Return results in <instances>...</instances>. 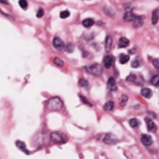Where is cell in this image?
<instances>
[{
    "instance_id": "e0dca14e",
    "label": "cell",
    "mask_w": 159,
    "mask_h": 159,
    "mask_svg": "<svg viewBox=\"0 0 159 159\" xmlns=\"http://www.w3.org/2000/svg\"><path fill=\"white\" fill-rule=\"evenodd\" d=\"M114 102H112V101L107 102L103 105V109H104L105 111H107V112L113 111V110H114Z\"/></svg>"
},
{
    "instance_id": "7402d4cb",
    "label": "cell",
    "mask_w": 159,
    "mask_h": 159,
    "mask_svg": "<svg viewBox=\"0 0 159 159\" xmlns=\"http://www.w3.org/2000/svg\"><path fill=\"white\" fill-rule=\"evenodd\" d=\"M151 84L155 87H159V75L153 76L151 79Z\"/></svg>"
},
{
    "instance_id": "5b68a950",
    "label": "cell",
    "mask_w": 159,
    "mask_h": 159,
    "mask_svg": "<svg viewBox=\"0 0 159 159\" xmlns=\"http://www.w3.org/2000/svg\"><path fill=\"white\" fill-rule=\"evenodd\" d=\"M135 16L132 12V8H125V14H124V21H133Z\"/></svg>"
},
{
    "instance_id": "2e32d148",
    "label": "cell",
    "mask_w": 159,
    "mask_h": 159,
    "mask_svg": "<svg viewBox=\"0 0 159 159\" xmlns=\"http://www.w3.org/2000/svg\"><path fill=\"white\" fill-rule=\"evenodd\" d=\"M112 44H113V39H112V37L110 35H108L106 37V39H105V50L107 52H109L111 50V48H112Z\"/></svg>"
},
{
    "instance_id": "d4e9b609",
    "label": "cell",
    "mask_w": 159,
    "mask_h": 159,
    "mask_svg": "<svg viewBox=\"0 0 159 159\" xmlns=\"http://www.w3.org/2000/svg\"><path fill=\"white\" fill-rule=\"evenodd\" d=\"M128 96L123 95V96L121 97V99H120V105H121L122 107L125 106L126 104H127V102H128Z\"/></svg>"
},
{
    "instance_id": "4dcf8cb0",
    "label": "cell",
    "mask_w": 159,
    "mask_h": 159,
    "mask_svg": "<svg viewBox=\"0 0 159 159\" xmlns=\"http://www.w3.org/2000/svg\"><path fill=\"white\" fill-rule=\"evenodd\" d=\"M79 97H80V99H81V101L82 102H83L84 103H86L87 104V105H89V106H92V104L89 102V101H87V99L84 97V96H82V95H79Z\"/></svg>"
},
{
    "instance_id": "52a82bcc",
    "label": "cell",
    "mask_w": 159,
    "mask_h": 159,
    "mask_svg": "<svg viewBox=\"0 0 159 159\" xmlns=\"http://www.w3.org/2000/svg\"><path fill=\"white\" fill-rule=\"evenodd\" d=\"M114 56H112V55L105 56V57H104V59H103V65H104V67H105L106 69H110L112 67L113 63H114Z\"/></svg>"
},
{
    "instance_id": "ffe728a7",
    "label": "cell",
    "mask_w": 159,
    "mask_h": 159,
    "mask_svg": "<svg viewBox=\"0 0 159 159\" xmlns=\"http://www.w3.org/2000/svg\"><path fill=\"white\" fill-rule=\"evenodd\" d=\"M128 123H129V126L132 128H136L140 126V121L137 118H131Z\"/></svg>"
},
{
    "instance_id": "277c9868",
    "label": "cell",
    "mask_w": 159,
    "mask_h": 159,
    "mask_svg": "<svg viewBox=\"0 0 159 159\" xmlns=\"http://www.w3.org/2000/svg\"><path fill=\"white\" fill-rule=\"evenodd\" d=\"M103 142L105 144H108V145H113V144L117 143L118 139L116 135H114L112 133H107L103 138Z\"/></svg>"
},
{
    "instance_id": "836d02e7",
    "label": "cell",
    "mask_w": 159,
    "mask_h": 159,
    "mask_svg": "<svg viewBox=\"0 0 159 159\" xmlns=\"http://www.w3.org/2000/svg\"><path fill=\"white\" fill-rule=\"evenodd\" d=\"M0 2L3 3V4H9V2H8V1H6V0H0Z\"/></svg>"
},
{
    "instance_id": "7c38bea8",
    "label": "cell",
    "mask_w": 159,
    "mask_h": 159,
    "mask_svg": "<svg viewBox=\"0 0 159 159\" xmlns=\"http://www.w3.org/2000/svg\"><path fill=\"white\" fill-rule=\"evenodd\" d=\"M129 45V40L127 37H121L118 41V48H127Z\"/></svg>"
},
{
    "instance_id": "8fae6325",
    "label": "cell",
    "mask_w": 159,
    "mask_h": 159,
    "mask_svg": "<svg viewBox=\"0 0 159 159\" xmlns=\"http://www.w3.org/2000/svg\"><path fill=\"white\" fill-rule=\"evenodd\" d=\"M145 121H146V126H147L148 131H151V132H153V131H155L156 126H155V124L153 123L150 118H145Z\"/></svg>"
},
{
    "instance_id": "7a4b0ae2",
    "label": "cell",
    "mask_w": 159,
    "mask_h": 159,
    "mask_svg": "<svg viewBox=\"0 0 159 159\" xmlns=\"http://www.w3.org/2000/svg\"><path fill=\"white\" fill-rule=\"evenodd\" d=\"M68 138L66 137V135H64L62 132H58V131H55V132H52L50 134V141L53 142V143H65L67 141Z\"/></svg>"
},
{
    "instance_id": "d6a6232c",
    "label": "cell",
    "mask_w": 159,
    "mask_h": 159,
    "mask_svg": "<svg viewBox=\"0 0 159 159\" xmlns=\"http://www.w3.org/2000/svg\"><path fill=\"white\" fill-rule=\"evenodd\" d=\"M43 15H44V10L42 9H40L39 10H38V12L36 13V17L37 18H41Z\"/></svg>"
},
{
    "instance_id": "6da1fadb",
    "label": "cell",
    "mask_w": 159,
    "mask_h": 159,
    "mask_svg": "<svg viewBox=\"0 0 159 159\" xmlns=\"http://www.w3.org/2000/svg\"><path fill=\"white\" fill-rule=\"evenodd\" d=\"M62 107V102L59 97H53L48 102V108L50 111H59Z\"/></svg>"
},
{
    "instance_id": "cb8c5ba5",
    "label": "cell",
    "mask_w": 159,
    "mask_h": 159,
    "mask_svg": "<svg viewBox=\"0 0 159 159\" xmlns=\"http://www.w3.org/2000/svg\"><path fill=\"white\" fill-rule=\"evenodd\" d=\"M54 63H55L57 66H59V67H62V66H63V64H64V62H63V61L62 59H60V58H58V57H56L55 59H54Z\"/></svg>"
},
{
    "instance_id": "4316f807",
    "label": "cell",
    "mask_w": 159,
    "mask_h": 159,
    "mask_svg": "<svg viewBox=\"0 0 159 159\" xmlns=\"http://www.w3.org/2000/svg\"><path fill=\"white\" fill-rule=\"evenodd\" d=\"M19 5H20V7L23 9H27V7H28V3H27L26 0H20Z\"/></svg>"
},
{
    "instance_id": "4fadbf2b",
    "label": "cell",
    "mask_w": 159,
    "mask_h": 159,
    "mask_svg": "<svg viewBox=\"0 0 159 159\" xmlns=\"http://www.w3.org/2000/svg\"><path fill=\"white\" fill-rule=\"evenodd\" d=\"M16 146H17L19 149L21 151H23V153H25L26 155H30V152L27 150V148H26V145L23 141H16Z\"/></svg>"
},
{
    "instance_id": "d6986e66",
    "label": "cell",
    "mask_w": 159,
    "mask_h": 159,
    "mask_svg": "<svg viewBox=\"0 0 159 159\" xmlns=\"http://www.w3.org/2000/svg\"><path fill=\"white\" fill-rule=\"evenodd\" d=\"M82 24H83L84 27H86V28H89V27H91L93 24H94V21H93L92 19H85L83 21H82Z\"/></svg>"
},
{
    "instance_id": "30bf717a",
    "label": "cell",
    "mask_w": 159,
    "mask_h": 159,
    "mask_svg": "<svg viewBox=\"0 0 159 159\" xmlns=\"http://www.w3.org/2000/svg\"><path fill=\"white\" fill-rule=\"evenodd\" d=\"M107 87H108V89L111 90V91L116 90V80H114V77H110V78L108 79Z\"/></svg>"
},
{
    "instance_id": "ac0fdd59",
    "label": "cell",
    "mask_w": 159,
    "mask_h": 159,
    "mask_svg": "<svg viewBox=\"0 0 159 159\" xmlns=\"http://www.w3.org/2000/svg\"><path fill=\"white\" fill-rule=\"evenodd\" d=\"M129 61V56L127 54H120L119 56V62L121 64H126Z\"/></svg>"
},
{
    "instance_id": "3957f363",
    "label": "cell",
    "mask_w": 159,
    "mask_h": 159,
    "mask_svg": "<svg viewBox=\"0 0 159 159\" xmlns=\"http://www.w3.org/2000/svg\"><path fill=\"white\" fill-rule=\"evenodd\" d=\"M86 70L87 73H89L90 75H94V76H98V75H102V67L98 63L91 64L89 66H86Z\"/></svg>"
},
{
    "instance_id": "83f0119b",
    "label": "cell",
    "mask_w": 159,
    "mask_h": 159,
    "mask_svg": "<svg viewBox=\"0 0 159 159\" xmlns=\"http://www.w3.org/2000/svg\"><path fill=\"white\" fill-rule=\"evenodd\" d=\"M70 16V12L68 11V10H63V11H62L61 13H60V17H61L62 19H66L68 18Z\"/></svg>"
},
{
    "instance_id": "f1b7e54d",
    "label": "cell",
    "mask_w": 159,
    "mask_h": 159,
    "mask_svg": "<svg viewBox=\"0 0 159 159\" xmlns=\"http://www.w3.org/2000/svg\"><path fill=\"white\" fill-rule=\"evenodd\" d=\"M141 65V62L139 61V59H135L134 61L132 62V64H131V66H132L133 68H139Z\"/></svg>"
},
{
    "instance_id": "9c48e42d",
    "label": "cell",
    "mask_w": 159,
    "mask_h": 159,
    "mask_svg": "<svg viewBox=\"0 0 159 159\" xmlns=\"http://www.w3.org/2000/svg\"><path fill=\"white\" fill-rule=\"evenodd\" d=\"M143 21H144V17H142V16H135V18L133 20V26L135 28H140L141 26H142L143 24Z\"/></svg>"
},
{
    "instance_id": "ba28073f",
    "label": "cell",
    "mask_w": 159,
    "mask_h": 159,
    "mask_svg": "<svg viewBox=\"0 0 159 159\" xmlns=\"http://www.w3.org/2000/svg\"><path fill=\"white\" fill-rule=\"evenodd\" d=\"M141 141L144 146H150L153 143V139L150 135L147 134H142L141 137Z\"/></svg>"
},
{
    "instance_id": "f546056e",
    "label": "cell",
    "mask_w": 159,
    "mask_h": 159,
    "mask_svg": "<svg viewBox=\"0 0 159 159\" xmlns=\"http://www.w3.org/2000/svg\"><path fill=\"white\" fill-rule=\"evenodd\" d=\"M153 67H155L158 72H159V60L158 59H155V60H153Z\"/></svg>"
},
{
    "instance_id": "8992f818",
    "label": "cell",
    "mask_w": 159,
    "mask_h": 159,
    "mask_svg": "<svg viewBox=\"0 0 159 159\" xmlns=\"http://www.w3.org/2000/svg\"><path fill=\"white\" fill-rule=\"evenodd\" d=\"M53 46H54V48H55L56 49H58V50H62V49L65 48L64 42L60 37H58V36L54 37V39H53Z\"/></svg>"
},
{
    "instance_id": "603a6c76",
    "label": "cell",
    "mask_w": 159,
    "mask_h": 159,
    "mask_svg": "<svg viewBox=\"0 0 159 159\" xmlns=\"http://www.w3.org/2000/svg\"><path fill=\"white\" fill-rule=\"evenodd\" d=\"M79 86L81 87H84V89H89V82H87V80H86L85 78H82L79 80Z\"/></svg>"
},
{
    "instance_id": "44dd1931",
    "label": "cell",
    "mask_w": 159,
    "mask_h": 159,
    "mask_svg": "<svg viewBox=\"0 0 159 159\" xmlns=\"http://www.w3.org/2000/svg\"><path fill=\"white\" fill-rule=\"evenodd\" d=\"M103 11L106 13V15L110 16V17L116 15V12H114V10L112 8H110V7H105V8L103 9Z\"/></svg>"
},
{
    "instance_id": "1f68e13d",
    "label": "cell",
    "mask_w": 159,
    "mask_h": 159,
    "mask_svg": "<svg viewBox=\"0 0 159 159\" xmlns=\"http://www.w3.org/2000/svg\"><path fill=\"white\" fill-rule=\"evenodd\" d=\"M127 80L128 81H130V82H134L135 80H136V75H129L128 77H127Z\"/></svg>"
},
{
    "instance_id": "5bb4252c",
    "label": "cell",
    "mask_w": 159,
    "mask_h": 159,
    "mask_svg": "<svg viewBox=\"0 0 159 159\" xmlns=\"http://www.w3.org/2000/svg\"><path fill=\"white\" fill-rule=\"evenodd\" d=\"M141 96H143L146 99H150L153 95V91L150 89H147V87H144L141 90Z\"/></svg>"
},
{
    "instance_id": "9a60e30c",
    "label": "cell",
    "mask_w": 159,
    "mask_h": 159,
    "mask_svg": "<svg viewBox=\"0 0 159 159\" xmlns=\"http://www.w3.org/2000/svg\"><path fill=\"white\" fill-rule=\"evenodd\" d=\"M159 21V9H155L152 14V23L155 25Z\"/></svg>"
},
{
    "instance_id": "484cf974",
    "label": "cell",
    "mask_w": 159,
    "mask_h": 159,
    "mask_svg": "<svg viewBox=\"0 0 159 159\" xmlns=\"http://www.w3.org/2000/svg\"><path fill=\"white\" fill-rule=\"evenodd\" d=\"M74 49H75V47L71 43L67 44V45L65 46V50H66L68 53H72L74 51Z\"/></svg>"
}]
</instances>
